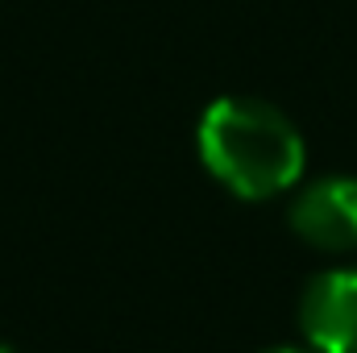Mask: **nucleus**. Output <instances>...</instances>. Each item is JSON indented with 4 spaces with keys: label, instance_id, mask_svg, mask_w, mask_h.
I'll list each match as a JSON object with an SVG mask.
<instances>
[{
    "label": "nucleus",
    "instance_id": "1",
    "mask_svg": "<svg viewBox=\"0 0 357 353\" xmlns=\"http://www.w3.org/2000/svg\"><path fill=\"white\" fill-rule=\"evenodd\" d=\"M195 146L204 171L237 200H274L291 191L307 167L295 121L274 104L250 96L212 100L199 117Z\"/></svg>",
    "mask_w": 357,
    "mask_h": 353
},
{
    "label": "nucleus",
    "instance_id": "2",
    "mask_svg": "<svg viewBox=\"0 0 357 353\" xmlns=\"http://www.w3.org/2000/svg\"><path fill=\"white\" fill-rule=\"evenodd\" d=\"M295 237L320 254H349L357 250V179L324 175L307 183L291 212H287Z\"/></svg>",
    "mask_w": 357,
    "mask_h": 353
},
{
    "label": "nucleus",
    "instance_id": "3",
    "mask_svg": "<svg viewBox=\"0 0 357 353\" xmlns=\"http://www.w3.org/2000/svg\"><path fill=\"white\" fill-rule=\"evenodd\" d=\"M299 333L316 353H357V270L337 266L307 278L299 295Z\"/></svg>",
    "mask_w": 357,
    "mask_h": 353
},
{
    "label": "nucleus",
    "instance_id": "4",
    "mask_svg": "<svg viewBox=\"0 0 357 353\" xmlns=\"http://www.w3.org/2000/svg\"><path fill=\"white\" fill-rule=\"evenodd\" d=\"M262 353H316V350H295V345H274V350H262Z\"/></svg>",
    "mask_w": 357,
    "mask_h": 353
},
{
    "label": "nucleus",
    "instance_id": "5",
    "mask_svg": "<svg viewBox=\"0 0 357 353\" xmlns=\"http://www.w3.org/2000/svg\"><path fill=\"white\" fill-rule=\"evenodd\" d=\"M0 353H17V350H13V345H4V341H0Z\"/></svg>",
    "mask_w": 357,
    "mask_h": 353
}]
</instances>
